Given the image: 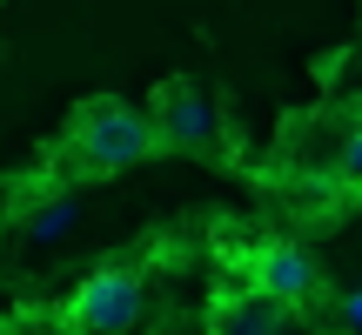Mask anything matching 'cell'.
Listing matches in <instances>:
<instances>
[{
  "label": "cell",
  "instance_id": "8",
  "mask_svg": "<svg viewBox=\"0 0 362 335\" xmlns=\"http://www.w3.org/2000/svg\"><path fill=\"white\" fill-rule=\"evenodd\" d=\"M342 309H349V322L362 329V288H349V295H342Z\"/></svg>",
  "mask_w": 362,
  "mask_h": 335
},
{
  "label": "cell",
  "instance_id": "7",
  "mask_svg": "<svg viewBox=\"0 0 362 335\" xmlns=\"http://www.w3.org/2000/svg\"><path fill=\"white\" fill-rule=\"evenodd\" d=\"M336 168H342V181H349V188H362V121L349 128V141H342V155H336Z\"/></svg>",
  "mask_w": 362,
  "mask_h": 335
},
{
  "label": "cell",
  "instance_id": "2",
  "mask_svg": "<svg viewBox=\"0 0 362 335\" xmlns=\"http://www.w3.org/2000/svg\"><path fill=\"white\" fill-rule=\"evenodd\" d=\"M134 322H141V269H94L61 309V335H128Z\"/></svg>",
  "mask_w": 362,
  "mask_h": 335
},
{
  "label": "cell",
  "instance_id": "9",
  "mask_svg": "<svg viewBox=\"0 0 362 335\" xmlns=\"http://www.w3.org/2000/svg\"><path fill=\"white\" fill-rule=\"evenodd\" d=\"M0 335H13V329H7V322H0Z\"/></svg>",
  "mask_w": 362,
  "mask_h": 335
},
{
  "label": "cell",
  "instance_id": "5",
  "mask_svg": "<svg viewBox=\"0 0 362 335\" xmlns=\"http://www.w3.org/2000/svg\"><path fill=\"white\" fill-rule=\"evenodd\" d=\"M282 322L288 315L248 288H215V302H208V335H282Z\"/></svg>",
  "mask_w": 362,
  "mask_h": 335
},
{
  "label": "cell",
  "instance_id": "6",
  "mask_svg": "<svg viewBox=\"0 0 362 335\" xmlns=\"http://www.w3.org/2000/svg\"><path fill=\"white\" fill-rule=\"evenodd\" d=\"M74 228V201H67V194H47V201H40V215L27 221V235H34V242H54V235H67Z\"/></svg>",
  "mask_w": 362,
  "mask_h": 335
},
{
  "label": "cell",
  "instance_id": "1",
  "mask_svg": "<svg viewBox=\"0 0 362 335\" xmlns=\"http://www.w3.org/2000/svg\"><path fill=\"white\" fill-rule=\"evenodd\" d=\"M155 155V128H148V114H134V107H121L115 94H88V101H74V114H67L61 128V161L74 181H107V175H128L134 161Z\"/></svg>",
  "mask_w": 362,
  "mask_h": 335
},
{
  "label": "cell",
  "instance_id": "4",
  "mask_svg": "<svg viewBox=\"0 0 362 335\" xmlns=\"http://www.w3.org/2000/svg\"><path fill=\"white\" fill-rule=\"evenodd\" d=\"M242 275H248V295L275 302L282 315L322 288V275H315V261H309V248H302V242H255V248H248V261H242Z\"/></svg>",
  "mask_w": 362,
  "mask_h": 335
},
{
  "label": "cell",
  "instance_id": "3",
  "mask_svg": "<svg viewBox=\"0 0 362 335\" xmlns=\"http://www.w3.org/2000/svg\"><path fill=\"white\" fill-rule=\"evenodd\" d=\"M148 128H155V155H215V107L188 74L155 81L148 94Z\"/></svg>",
  "mask_w": 362,
  "mask_h": 335
}]
</instances>
